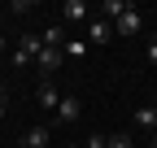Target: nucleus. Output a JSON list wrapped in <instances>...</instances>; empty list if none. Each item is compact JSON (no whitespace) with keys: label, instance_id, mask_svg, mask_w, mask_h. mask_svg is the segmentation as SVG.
<instances>
[{"label":"nucleus","instance_id":"f8f14e48","mask_svg":"<svg viewBox=\"0 0 157 148\" xmlns=\"http://www.w3.org/2000/svg\"><path fill=\"white\" fill-rule=\"evenodd\" d=\"M105 148H135V144H131V131H113V135H105Z\"/></svg>","mask_w":157,"mask_h":148},{"label":"nucleus","instance_id":"f3484780","mask_svg":"<svg viewBox=\"0 0 157 148\" xmlns=\"http://www.w3.org/2000/svg\"><path fill=\"white\" fill-rule=\"evenodd\" d=\"M144 148H153V144H144Z\"/></svg>","mask_w":157,"mask_h":148},{"label":"nucleus","instance_id":"20e7f679","mask_svg":"<svg viewBox=\"0 0 157 148\" xmlns=\"http://www.w3.org/2000/svg\"><path fill=\"white\" fill-rule=\"evenodd\" d=\"M109 35H113V22H105V17L87 22V39H92V44H109Z\"/></svg>","mask_w":157,"mask_h":148},{"label":"nucleus","instance_id":"f03ea898","mask_svg":"<svg viewBox=\"0 0 157 148\" xmlns=\"http://www.w3.org/2000/svg\"><path fill=\"white\" fill-rule=\"evenodd\" d=\"M61 48H39V57H35V65H39V74H44V79H52L57 70H61Z\"/></svg>","mask_w":157,"mask_h":148},{"label":"nucleus","instance_id":"1a4fd4ad","mask_svg":"<svg viewBox=\"0 0 157 148\" xmlns=\"http://www.w3.org/2000/svg\"><path fill=\"white\" fill-rule=\"evenodd\" d=\"M39 105H44V109H52V113H57V105H61V91H57L52 83H44V87H39Z\"/></svg>","mask_w":157,"mask_h":148},{"label":"nucleus","instance_id":"f257e3e1","mask_svg":"<svg viewBox=\"0 0 157 148\" xmlns=\"http://www.w3.org/2000/svg\"><path fill=\"white\" fill-rule=\"evenodd\" d=\"M39 35H22V39H17V48H13V65L17 70H26V65H35V57H39Z\"/></svg>","mask_w":157,"mask_h":148},{"label":"nucleus","instance_id":"9b49d317","mask_svg":"<svg viewBox=\"0 0 157 148\" xmlns=\"http://www.w3.org/2000/svg\"><path fill=\"white\" fill-rule=\"evenodd\" d=\"M61 57H74V61H83V57H87V44H83V39H66Z\"/></svg>","mask_w":157,"mask_h":148},{"label":"nucleus","instance_id":"423d86ee","mask_svg":"<svg viewBox=\"0 0 157 148\" xmlns=\"http://www.w3.org/2000/svg\"><path fill=\"white\" fill-rule=\"evenodd\" d=\"M87 5H83V0H66V5H61V17H66V22H87Z\"/></svg>","mask_w":157,"mask_h":148},{"label":"nucleus","instance_id":"0eeeda50","mask_svg":"<svg viewBox=\"0 0 157 148\" xmlns=\"http://www.w3.org/2000/svg\"><path fill=\"white\" fill-rule=\"evenodd\" d=\"M78 118V96H61V105H57V122H74Z\"/></svg>","mask_w":157,"mask_h":148},{"label":"nucleus","instance_id":"7ed1b4c3","mask_svg":"<svg viewBox=\"0 0 157 148\" xmlns=\"http://www.w3.org/2000/svg\"><path fill=\"white\" fill-rule=\"evenodd\" d=\"M140 26H144V17H140V9H135V5H131V9L113 22V31H118V35H140Z\"/></svg>","mask_w":157,"mask_h":148},{"label":"nucleus","instance_id":"39448f33","mask_svg":"<svg viewBox=\"0 0 157 148\" xmlns=\"http://www.w3.org/2000/svg\"><path fill=\"white\" fill-rule=\"evenodd\" d=\"M131 122L140 126V131H148V135H153V131H157V109H153V105H144V109H135V113H131Z\"/></svg>","mask_w":157,"mask_h":148},{"label":"nucleus","instance_id":"6e6552de","mask_svg":"<svg viewBox=\"0 0 157 148\" xmlns=\"http://www.w3.org/2000/svg\"><path fill=\"white\" fill-rule=\"evenodd\" d=\"M39 44H44V48H66V35H61V26H44Z\"/></svg>","mask_w":157,"mask_h":148},{"label":"nucleus","instance_id":"dca6fc26","mask_svg":"<svg viewBox=\"0 0 157 148\" xmlns=\"http://www.w3.org/2000/svg\"><path fill=\"white\" fill-rule=\"evenodd\" d=\"M70 148H78V144H70Z\"/></svg>","mask_w":157,"mask_h":148},{"label":"nucleus","instance_id":"9d476101","mask_svg":"<svg viewBox=\"0 0 157 148\" xmlns=\"http://www.w3.org/2000/svg\"><path fill=\"white\" fill-rule=\"evenodd\" d=\"M22 144H26V148H48V126H31Z\"/></svg>","mask_w":157,"mask_h":148},{"label":"nucleus","instance_id":"ddd939ff","mask_svg":"<svg viewBox=\"0 0 157 148\" xmlns=\"http://www.w3.org/2000/svg\"><path fill=\"white\" fill-rule=\"evenodd\" d=\"M148 65H157V39H148Z\"/></svg>","mask_w":157,"mask_h":148},{"label":"nucleus","instance_id":"4468645a","mask_svg":"<svg viewBox=\"0 0 157 148\" xmlns=\"http://www.w3.org/2000/svg\"><path fill=\"white\" fill-rule=\"evenodd\" d=\"M0 105H5V83H0Z\"/></svg>","mask_w":157,"mask_h":148},{"label":"nucleus","instance_id":"2eb2a0df","mask_svg":"<svg viewBox=\"0 0 157 148\" xmlns=\"http://www.w3.org/2000/svg\"><path fill=\"white\" fill-rule=\"evenodd\" d=\"M0 118H5V105H0Z\"/></svg>","mask_w":157,"mask_h":148}]
</instances>
